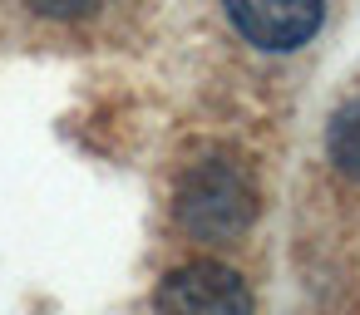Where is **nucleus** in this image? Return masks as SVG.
Instances as JSON below:
<instances>
[{
    "label": "nucleus",
    "instance_id": "nucleus-1",
    "mask_svg": "<svg viewBox=\"0 0 360 315\" xmlns=\"http://www.w3.org/2000/svg\"><path fill=\"white\" fill-rule=\"evenodd\" d=\"M257 202H252V182L237 163L212 158L183 173L178 182V222L202 236V241H232L247 222H252Z\"/></svg>",
    "mask_w": 360,
    "mask_h": 315
},
{
    "label": "nucleus",
    "instance_id": "nucleus-2",
    "mask_svg": "<svg viewBox=\"0 0 360 315\" xmlns=\"http://www.w3.org/2000/svg\"><path fill=\"white\" fill-rule=\"evenodd\" d=\"M153 305L158 315H252L247 281L217 261H193L163 276Z\"/></svg>",
    "mask_w": 360,
    "mask_h": 315
},
{
    "label": "nucleus",
    "instance_id": "nucleus-3",
    "mask_svg": "<svg viewBox=\"0 0 360 315\" xmlns=\"http://www.w3.org/2000/svg\"><path fill=\"white\" fill-rule=\"evenodd\" d=\"M227 15L257 50H296L326 20L316 0H247V6H232Z\"/></svg>",
    "mask_w": 360,
    "mask_h": 315
},
{
    "label": "nucleus",
    "instance_id": "nucleus-4",
    "mask_svg": "<svg viewBox=\"0 0 360 315\" xmlns=\"http://www.w3.org/2000/svg\"><path fill=\"white\" fill-rule=\"evenodd\" d=\"M330 158L350 177H360V99L335 114V123H330Z\"/></svg>",
    "mask_w": 360,
    "mask_h": 315
}]
</instances>
